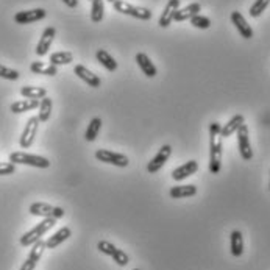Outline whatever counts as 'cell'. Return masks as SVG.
<instances>
[{
	"instance_id": "obj_1",
	"label": "cell",
	"mask_w": 270,
	"mask_h": 270,
	"mask_svg": "<svg viewBox=\"0 0 270 270\" xmlns=\"http://www.w3.org/2000/svg\"><path fill=\"white\" fill-rule=\"evenodd\" d=\"M220 123L213 122L210 125V172L217 175L222 167V138Z\"/></svg>"
},
{
	"instance_id": "obj_2",
	"label": "cell",
	"mask_w": 270,
	"mask_h": 270,
	"mask_svg": "<svg viewBox=\"0 0 270 270\" xmlns=\"http://www.w3.org/2000/svg\"><path fill=\"white\" fill-rule=\"evenodd\" d=\"M56 223V219H44V220H41L36 226H33L30 231H27L24 236H20V245L22 247H31L35 242H38L39 239H43V236L50 231L52 228L55 226Z\"/></svg>"
},
{
	"instance_id": "obj_3",
	"label": "cell",
	"mask_w": 270,
	"mask_h": 270,
	"mask_svg": "<svg viewBox=\"0 0 270 270\" xmlns=\"http://www.w3.org/2000/svg\"><path fill=\"white\" fill-rule=\"evenodd\" d=\"M10 162L31 165V167H38V169H47L49 165H50V161L47 158L39 156V155L25 153V152H13L10 155Z\"/></svg>"
},
{
	"instance_id": "obj_4",
	"label": "cell",
	"mask_w": 270,
	"mask_h": 270,
	"mask_svg": "<svg viewBox=\"0 0 270 270\" xmlns=\"http://www.w3.org/2000/svg\"><path fill=\"white\" fill-rule=\"evenodd\" d=\"M114 10L117 13H122V14H127V16H131V17H136V19H141V20H150L152 19V11L147 10V8H142V7H134L125 0H116L113 4Z\"/></svg>"
},
{
	"instance_id": "obj_5",
	"label": "cell",
	"mask_w": 270,
	"mask_h": 270,
	"mask_svg": "<svg viewBox=\"0 0 270 270\" xmlns=\"http://www.w3.org/2000/svg\"><path fill=\"white\" fill-rule=\"evenodd\" d=\"M30 214L31 216H38V217H50V219H61L64 217V210L59 206H52L49 203H41V201H36V203H31L30 205Z\"/></svg>"
},
{
	"instance_id": "obj_6",
	"label": "cell",
	"mask_w": 270,
	"mask_h": 270,
	"mask_svg": "<svg viewBox=\"0 0 270 270\" xmlns=\"http://www.w3.org/2000/svg\"><path fill=\"white\" fill-rule=\"evenodd\" d=\"M95 159L102 161V162H107V164H113V165H116V167H127V165L130 164V159L125 155L117 153V152H111V150H107V149L97 150Z\"/></svg>"
},
{
	"instance_id": "obj_7",
	"label": "cell",
	"mask_w": 270,
	"mask_h": 270,
	"mask_svg": "<svg viewBox=\"0 0 270 270\" xmlns=\"http://www.w3.org/2000/svg\"><path fill=\"white\" fill-rule=\"evenodd\" d=\"M39 119L38 116H33L27 120L25 123V128L20 134V139H19V144L22 149H28L31 147V144L35 142V138H36V133H38V128H39Z\"/></svg>"
},
{
	"instance_id": "obj_8",
	"label": "cell",
	"mask_w": 270,
	"mask_h": 270,
	"mask_svg": "<svg viewBox=\"0 0 270 270\" xmlns=\"http://www.w3.org/2000/svg\"><path fill=\"white\" fill-rule=\"evenodd\" d=\"M236 133H238L239 153H241L242 159L250 161L253 158V150H252V145H250V138H248V127L245 125V123H242Z\"/></svg>"
},
{
	"instance_id": "obj_9",
	"label": "cell",
	"mask_w": 270,
	"mask_h": 270,
	"mask_svg": "<svg viewBox=\"0 0 270 270\" xmlns=\"http://www.w3.org/2000/svg\"><path fill=\"white\" fill-rule=\"evenodd\" d=\"M47 16V11L44 8H35V10H27V11H19L14 14V22L19 25H27L43 20Z\"/></svg>"
},
{
	"instance_id": "obj_10",
	"label": "cell",
	"mask_w": 270,
	"mask_h": 270,
	"mask_svg": "<svg viewBox=\"0 0 270 270\" xmlns=\"http://www.w3.org/2000/svg\"><path fill=\"white\" fill-rule=\"evenodd\" d=\"M172 155V147L169 144L162 145V147L158 150V153L153 156L152 161H149L147 164V172L149 174H156L158 171H161V167L165 164V161L169 159V156Z\"/></svg>"
},
{
	"instance_id": "obj_11",
	"label": "cell",
	"mask_w": 270,
	"mask_h": 270,
	"mask_svg": "<svg viewBox=\"0 0 270 270\" xmlns=\"http://www.w3.org/2000/svg\"><path fill=\"white\" fill-rule=\"evenodd\" d=\"M55 36H56V28H55V27H47V28L43 31V35H41V39H39V43H38V46H36V55H38V56L47 55V52H49V49H50V46H52V43H53Z\"/></svg>"
},
{
	"instance_id": "obj_12",
	"label": "cell",
	"mask_w": 270,
	"mask_h": 270,
	"mask_svg": "<svg viewBox=\"0 0 270 270\" xmlns=\"http://www.w3.org/2000/svg\"><path fill=\"white\" fill-rule=\"evenodd\" d=\"M178 8H180V0H169L164 11L161 13L159 20H158L161 28H167L174 22V17H175V13L178 11Z\"/></svg>"
},
{
	"instance_id": "obj_13",
	"label": "cell",
	"mask_w": 270,
	"mask_h": 270,
	"mask_svg": "<svg viewBox=\"0 0 270 270\" xmlns=\"http://www.w3.org/2000/svg\"><path fill=\"white\" fill-rule=\"evenodd\" d=\"M231 22H233V25L238 28L239 35H241L244 39H252V38H253V28L250 27V24L247 22L245 17H244L239 11H233V13H231Z\"/></svg>"
},
{
	"instance_id": "obj_14",
	"label": "cell",
	"mask_w": 270,
	"mask_h": 270,
	"mask_svg": "<svg viewBox=\"0 0 270 270\" xmlns=\"http://www.w3.org/2000/svg\"><path fill=\"white\" fill-rule=\"evenodd\" d=\"M74 74H75L80 80L85 81L86 85L91 86V88H100V85H102V80H100L94 72H91L88 68L83 66V64H77V66L74 68Z\"/></svg>"
},
{
	"instance_id": "obj_15",
	"label": "cell",
	"mask_w": 270,
	"mask_h": 270,
	"mask_svg": "<svg viewBox=\"0 0 270 270\" xmlns=\"http://www.w3.org/2000/svg\"><path fill=\"white\" fill-rule=\"evenodd\" d=\"M198 171V162L191 159L188 162H184L183 165H180V167H177L174 172H172V178L175 181H183L184 178H188L191 175H194L195 172Z\"/></svg>"
},
{
	"instance_id": "obj_16",
	"label": "cell",
	"mask_w": 270,
	"mask_h": 270,
	"mask_svg": "<svg viewBox=\"0 0 270 270\" xmlns=\"http://www.w3.org/2000/svg\"><path fill=\"white\" fill-rule=\"evenodd\" d=\"M136 63H138L139 69L145 74V77L153 78V77L158 74V69H156V66L152 63V59H150L147 55H145V53H142V52H139V53L136 55Z\"/></svg>"
},
{
	"instance_id": "obj_17",
	"label": "cell",
	"mask_w": 270,
	"mask_h": 270,
	"mask_svg": "<svg viewBox=\"0 0 270 270\" xmlns=\"http://www.w3.org/2000/svg\"><path fill=\"white\" fill-rule=\"evenodd\" d=\"M245 122L244 116L242 114H236L233 116L230 120H228L225 125L220 128V138H230L233 133H236L239 130V127L242 125V123Z\"/></svg>"
},
{
	"instance_id": "obj_18",
	"label": "cell",
	"mask_w": 270,
	"mask_h": 270,
	"mask_svg": "<svg viewBox=\"0 0 270 270\" xmlns=\"http://www.w3.org/2000/svg\"><path fill=\"white\" fill-rule=\"evenodd\" d=\"M39 108V100H35V98H24V100H19V102H14L11 103V113L14 114H22V113H27V111H31V110H36Z\"/></svg>"
},
{
	"instance_id": "obj_19",
	"label": "cell",
	"mask_w": 270,
	"mask_h": 270,
	"mask_svg": "<svg viewBox=\"0 0 270 270\" xmlns=\"http://www.w3.org/2000/svg\"><path fill=\"white\" fill-rule=\"evenodd\" d=\"M200 10H201V5L198 4V2H194V4H191V5H188V7H184V8H178V11L175 13V17H174V20H177V22H184V20H191L194 16H197L198 13H200Z\"/></svg>"
},
{
	"instance_id": "obj_20",
	"label": "cell",
	"mask_w": 270,
	"mask_h": 270,
	"mask_svg": "<svg viewBox=\"0 0 270 270\" xmlns=\"http://www.w3.org/2000/svg\"><path fill=\"white\" fill-rule=\"evenodd\" d=\"M71 236H72V231H71L69 226L61 228V230H58L53 236H50L46 241V248H50V250H52V248H56L58 245H61L64 241H68Z\"/></svg>"
},
{
	"instance_id": "obj_21",
	"label": "cell",
	"mask_w": 270,
	"mask_h": 270,
	"mask_svg": "<svg viewBox=\"0 0 270 270\" xmlns=\"http://www.w3.org/2000/svg\"><path fill=\"white\" fill-rule=\"evenodd\" d=\"M95 58H97L98 63H100L103 68H105L108 72H116L117 68H119L117 61H116L107 50H103V49H98V50L95 52Z\"/></svg>"
},
{
	"instance_id": "obj_22",
	"label": "cell",
	"mask_w": 270,
	"mask_h": 270,
	"mask_svg": "<svg viewBox=\"0 0 270 270\" xmlns=\"http://www.w3.org/2000/svg\"><path fill=\"white\" fill-rule=\"evenodd\" d=\"M30 71L33 74H39V75L55 77L58 74V66H53L50 63H43V61H33V63L30 64Z\"/></svg>"
},
{
	"instance_id": "obj_23",
	"label": "cell",
	"mask_w": 270,
	"mask_h": 270,
	"mask_svg": "<svg viewBox=\"0 0 270 270\" xmlns=\"http://www.w3.org/2000/svg\"><path fill=\"white\" fill-rule=\"evenodd\" d=\"M230 250L234 258H241L244 253V238L239 230H234L230 234Z\"/></svg>"
},
{
	"instance_id": "obj_24",
	"label": "cell",
	"mask_w": 270,
	"mask_h": 270,
	"mask_svg": "<svg viewBox=\"0 0 270 270\" xmlns=\"http://www.w3.org/2000/svg\"><path fill=\"white\" fill-rule=\"evenodd\" d=\"M197 194V186L194 184H184V186H174L169 195L171 198H188Z\"/></svg>"
},
{
	"instance_id": "obj_25",
	"label": "cell",
	"mask_w": 270,
	"mask_h": 270,
	"mask_svg": "<svg viewBox=\"0 0 270 270\" xmlns=\"http://www.w3.org/2000/svg\"><path fill=\"white\" fill-rule=\"evenodd\" d=\"M52 107H53V102H52L50 97L46 95L44 98H41V102H39V114H38L39 122H47L50 119Z\"/></svg>"
},
{
	"instance_id": "obj_26",
	"label": "cell",
	"mask_w": 270,
	"mask_h": 270,
	"mask_svg": "<svg viewBox=\"0 0 270 270\" xmlns=\"http://www.w3.org/2000/svg\"><path fill=\"white\" fill-rule=\"evenodd\" d=\"M20 95L25 98L39 100V98H44L47 95V91H46V88H41V86H24V88H20Z\"/></svg>"
},
{
	"instance_id": "obj_27",
	"label": "cell",
	"mask_w": 270,
	"mask_h": 270,
	"mask_svg": "<svg viewBox=\"0 0 270 270\" xmlns=\"http://www.w3.org/2000/svg\"><path fill=\"white\" fill-rule=\"evenodd\" d=\"M105 16V4L103 0H92V7H91V20L94 24H100Z\"/></svg>"
},
{
	"instance_id": "obj_28",
	"label": "cell",
	"mask_w": 270,
	"mask_h": 270,
	"mask_svg": "<svg viewBox=\"0 0 270 270\" xmlns=\"http://www.w3.org/2000/svg\"><path fill=\"white\" fill-rule=\"evenodd\" d=\"M100 127H102V119L100 117H92L91 122H89V125L85 131V139L88 142H92L97 139L98 136V131H100Z\"/></svg>"
},
{
	"instance_id": "obj_29",
	"label": "cell",
	"mask_w": 270,
	"mask_h": 270,
	"mask_svg": "<svg viewBox=\"0 0 270 270\" xmlns=\"http://www.w3.org/2000/svg\"><path fill=\"white\" fill-rule=\"evenodd\" d=\"M74 61V55L71 52H55L50 55V64L53 66H64Z\"/></svg>"
},
{
	"instance_id": "obj_30",
	"label": "cell",
	"mask_w": 270,
	"mask_h": 270,
	"mask_svg": "<svg viewBox=\"0 0 270 270\" xmlns=\"http://www.w3.org/2000/svg\"><path fill=\"white\" fill-rule=\"evenodd\" d=\"M31 247H33V248L30 250L28 258H31V259H35V261H39V259H41V256H43V253H44V250H46V241L39 239V241H38V242H35Z\"/></svg>"
},
{
	"instance_id": "obj_31",
	"label": "cell",
	"mask_w": 270,
	"mask_h": 270,
	"mask_svg": "<svg viewBox=\"0 0 270 270\" xmlns=\"http://www.w3.org/2000/svg\"><path fill=\"white\" fill-rule=\"evenodd\" d=\"M191 24L192 27L195 28H200V30H208L211 27V19L206 17V16H201V14H197L191 19Z\"/></svg>"
},
{
	"instance_id": "obj_32",
	"label": "cell",
	"mask_w": 270,
	"mask_h": 270,
	"mask_svg": "<svg viewBox=\"0 0 270 270\" xmlns=\"http://www.w3.org/2000/svg\"><path fill=\"white\" fill-rule=\"evenodd\" d=\"M268 5H270V0H255V4L250 8V16L252 17H259L267 10Z\"/></svg>"
},
{
	"instance_id": "obj_33",
	"label": "cell",
	"mask_w": 270,
	"mask_h": 270,
	"mask_svg": "<svg viewBox=\"0 0 270 270\" xmlns=\"http://www.w3.org/2000/svg\"><path fill=\"white\" fill-rule=\"evenodd\" d=\"M20 77V74L14 69H10L4 64H0V78H5V80H11V81H16L17 78Z\"/></svg>"
},
{
	"instance_id": "obj_34",
	"label": "cell",
	"mask_w": 270,
	"mask_h": 270,
	"mask_svg": "<svg viewBox=\"0 0 270 270\" xmlns=\"http://www.w3.org/2000/svg\"><path fill=\"white\" fill-rule=\"evenodd\" d=\"M97 248H98V252H102L103 255H107V256H113L114 252L117 250V248L111 242H108V241H100L97 244Z\"/></svg>"
},
{
	"instance_id": "obj_35",
	"label": "cell",
	"mask_w": 270,
	"mask_h": 270,
	"mask_svg": "<svg viewBox=\"0 0 270 270\" xmlns=\"http://www.w3.org/2000/svg\"><path fill=\"white\" fill-rule=\"evenodd\" d=\"M113 259H114V262L117 264V265H120V267H125L128 262H130V258H128V255L123 252V250H120V248H117V250L114 252V255L111 256Z\"/></svg>"
},
{
	"instance_id": "obj_36",
	"label": "cell",
	"mask_w": 270,
	"mask_h": 270,
	"mask_svg": "<svg viewBox=\"0 0 270 270\" xmlns=\"http://www.w3.org/2000/svg\"><path fill=\"white\" fill-rule=\"evenodd\" d=\"M16 174V164L13 162H0V177Z\"/></svg>"
},
{
	"instance_id": "obj_37",
	"label": "cell",
	"mask_w": 270,
	"mask_h": 270,
	"mask_svg": "<svg viewBox=\"0 0 270 270\" xmlns=\"http://www.w3.org/2000/svg\"><path fill=\"white\" fill-rule=\"evenodd\" d=\"M36 264H38V261H35V259H31V258H27V261H25L22 265H20L19 270H35Z\"/></svg>"
},
{
	"instance_id": "obj_38",
	"label": "cell",
	"mask_w": 270,
	"mask_h": 270,
	"mask_svg": "<svg viewBox=\"0 0 270 270\" xmlns=\"http://www.w3.org/2000/svg\"><path fill=\"white\" fill-rule=\"evenodd\" d=\"M63 2H64L69 8H77V7H78V0H63Z\"/></svg>"
},
{
	"instance_id": "obj_39",
	"label": "cell",
	"mask_w": 270,
	"mask_h": 270,
	"mask_svg": "<svg viewBox=\"0 0 270 270\" xmlns=\"http://www.w3.org/2000/svg\"><path fill=\"white\" fill-rule=\"evenodd\" d=\"M107 2H108V4H114V2H116V0H107Z\"/></svg>"
},
{
	"instance_id": "obj_40",
	"label": "cell",
	"mask_w": 270,
	"mask_h": 270,
	"mask_svg": "<svg viewBox=\"0 0 270 270\" xmlns=\"http://www.w3.org/2000/svg\"><path fill=\"white\" fill-rule=\"evenodd\" d=\"M134 270H139V268H134Z\"/></svg>"
},
{
	"instance_id": "obj_41",
	"label": "cell",
	"mask_w": 270,
	"mask_h": 270,
	"mask_svg": "<svg viewBox=\"0 0 270 270\" xmlns=\"http://www.w3.org/2000/svg\"><path fill=\"white\" fill-rule=\"evenodd\" d=\"M91 2H92V0H91Z\"/></svg>"
},
{
	"instance_id": "obj_42",
	"label": "cell",
	"mask_w": 270,
	"mask_h": 270,
	"mask_svg": "<svg viewBox=\"0 0 270 270\" xmlns=\"http://www.w3.org/2000/svg\"><path fill=\"white\" fill-rule=\"evenodd\" d=\"M268 188H270V186H268Z\"/></svg>"
}]
</instances>
